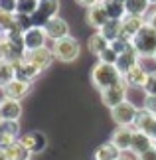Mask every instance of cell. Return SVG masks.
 I'll list each match as a JSON object with an SVG mask.
<instances>
[{
  "mask_svg": "<svg viewBox=\"0 0 156 160\" xmlns=\"http://www.w3.org/2000/svg\"><path fill=\"white\" fill-rule=\"evenodd\" d=\"M133 132L134 127H118L117 131L111 137V142H113L118 150H130V144H133Z\"/></svg>",
  "mask_w": 156,
  "mask_h": 160,
  "instance_id": "obj_16",
  "label": "cell"
},
{
  "mask_svg": "<svg viewBox=\"0 0 156 160\" xmlns=\"http://www.w3.org/2000/svg\"><path fill=\"white\" fill-rule=\"evenodd\" d=\"M134 128L146 132L148 137H152L154 142H156V115L154 113L146 111L144 107L138 109V115H136V121H134Z\"/></svg>",
  "mask_w": 156,
  "mask_h": 160,
  "instance_id": "obj_9",
  "label": "cell"
},
{
  "mask_svg": "<svg viewBox=\"0 0 156 160\" xmlns=\"http://www.w3.org/2000/svg\"><path fill=\"white\" fill-rule=\"evenodd\" d=\"M0 160H8V158H6V154H4L2 150H0Z\"/></svg>",
  "mask_w": 156,
  "mask_h": 160,
  "instance_id": "obj_42",
  "label": "cell"
},
{
  "mask_svg": "<svg viewBox=\"0 0 156 160\" xmlns=\"http://www.w3.org/2000/svg\"><path fill=\"white\" fill-rule=\"evenodd\" d=\"M121 2H127V0H121Z\"/></svg>",
  "mask_w": 156,
  "mask_h": 160,
  "instance_id": "obj_45",
  "label": "cell"
},
{
  "mask_svg": "<svg viewBox=\"0 0 156 160\" xmlns=\"http://www.w3.org/2000/svg\"><path fill=\"white\" fill-rule=\"evenodd\" d=\"M109 46H111V42L105 38V36L99 32V30H97L93 36H89V40H87V50H89L93 55H99L101 52L107 50Z\"/></svg>",
  "mask_w": 156,
  "mask_h": 160,
  "instance_id": "obj_22",
  "label": "cell"
},
{
  "mask_svg": "<svg viewBox=\"0 0 156 160\" xmlns=\"http://www.w3.org/2000/svg\"><path fill=\"white\" fill-rule=\"evenodd\" d=\"M123 79L128 87H144V83L148 79V71H144V67H140L138 63V65L130 67L127 73H123Z\"/></svg>",
  "mask_w": 156,
  "mask_h": 160,
  "instance_id": "obj_18",
  "label": "cell"
},
{
  "mask_svg": "<svg viewBox=\"0 0 156 160\" xmlns=\"http://www.w3.org/2000/svg\"><path fill=\"white\" fill-rule=\"evenodd\" d=\"M2 152L6 154L8 160H30V154H32V152L22 144V140H16L14 144H10L8 148L2 150Z\"/></svg>",
  "mask_w": 156,
  "mask_h": 160,
  "instance_id": "obj_23",
  "label": "cell"
},
{
  "mask_svg": "<svg viewBox=\"0 0 156 160\" xmlns=\"http://www.w3.org/2000/svg\"><path fill=\"white\" fill-rule=\"evenodd\" d=\"M136 160H156V144L150 146L148 150H144L142 154H138V156H136Z\"/></svg>",
  "mask_w": 156,
  "mask_h": 160,
  "instance_id": "obj_38",
  "label": "cell"
},
{
  "mask_svg": "<svg viewBox=\"0 0 156 160\" xmlns=\"http://www.w3.org/2000/svg\"><path fill=\"white\" fill-rule=\"evenodd\" d=\"M154 144H156V142H154Z\"/></svg>",
  "mask_w": 156,
  "mask_h": 160,
  "instance_id": "obj_47",
  "label": "cell"
},
{
  "mask_svg": "<svg viewBox=\"0 0 156 160\" xmlns=\"http://www.w3.org/2000/svg\"><path fill=\"white\" fill-rule=\"evenodd\" d=\"M22 115V105L16 99H4L0 101V121H18Z\"/></svg>",
  "mask_w": 156,
  "mask_h": 160,
  "instance_id": "obj_17",
  "label": "cell"
},
{
  "mask_svg": "<svg viewBox=\"0 0 156 160\" xmlns=\"http://www.w3.org/2000/svg\"><path fill=\"white\" fill-rule=\"evenodd\" d=\"M152 59H154V61H156V53H154V58H152Z\"/></svg>",
  "mask_w": 156,
  "mask_h": 160,
  "instance_id": "obj_44",
  "label": "cell"
},
{
  "mask_svg": "<svg viewBox=\"0 0 156 160\" xmlns=\"http://www.w3.org/2000/svg\"><path fill=\"white\" fill-rule=\"evenodd\" d=\"M144 109L156 115V95H146L144 97Z\"/></svg>",
  "mask_w": 156,
  "mask_h": 160,
  "instance_id": "obj_37",
  "label": "cell"
},
{
  "mask_svg": "<svg viewBox=\"0 0 156 160\" xmlns=\"http://www.w3.org/2000/svg\"><path fill=\"white\" fill-rule=\"evenodd\" d=\"M109 20H111V18H109L107 10L103 8L101 2H97V4H93V6H89V8H87V24H89L91 28L101 30Z\"/></svg>",
  "mask_w": 156,
  "mask_h": 160,
  "instance_id": "obj_14",
  "label": "cell"
},
{
  "mask_svg": "<svg viewBox=\"0 0 156 160\" xmlns=\"http://www.w3.org/2000/svg\"><path fill=\"white\" fill-rule=\"evenodd\" d=\"M111 48H113L117 53H123V52H127V50L133 48V42H130V40H124V38H117V40L111 42Z\"/></svg>",
  "mask_w": 156,
  "mask_h": 160,
  "instance_id": "obj_32",
  "label": "cell"
},
{
  "mask_svg": "<svg viewBox=\"0 0 156 160\" xmlns=\"http://www.w3.org/2000/svg\"><path fill=\"white\" fill-rule=\"evenodd\" d=\"M123 150H118L113 142H105L95 150V160H118Z\"/></svg>",
  "mask_w": 156,
  "mask_h": 160,
  "instance_id": "obj_25",
  "label": "cell"
},
{
  "mask_svg": "<svg viewBox=\"0 0 156 160\" xmlns=\"http://www.w3.org/2000/svg\"><path fill=\"white\" fill-rule=\"evenodd\" d=\"M30 93V81H24V79H12V81L2 87V95L6 99H16V101H22L24 97Z\"/></svg>",
  "mask_w": 156,
  "mask_h": 160,
  "instance_id": "obj_12",
  "label": "cell"
},
{
  "mask_svg": "<svg viewBox=\"0 0 156 160\" xmlns=\"http://www.w3.org/2000/svg\"><path fill=\"white\" fill-rule=\"evenodd\" d=\"M12 79H16L14 63H12V61H6V59H0V89L6 87Z\"/></svg>",
  "mask_w": 156,
  "mask_h": 160,
  "instance_id": "obj_26",
  "label": "cell"
},
{
  "mask_svg": "<svg viewBox=\"0 0 156 160\" xmlns=\"http://www.w3.org/2000/svg\"><path fill=\"white\" fill-rule=\"evenodd\" d=\"M144 93L146 95H156V69L154 71H148V79L144 83Z\"/></svg>",
  "mask_w": 156,
  "mask_h": 160,
  "instance_id": "obj_33",
  "label": "cell"
},
{
  "mask_svg": "<svg viewBox=\"0 0 156 160\" xmlns=\"http://www.w3.org/2000/svg\"><path fill=\"white\" fill-rule=\"evenodd\" d=\"M38 2L40 0H18L16 2V14H28L32 16L38 10Z\"/></svg>",
  "mask_w": 156,
  "mask_h": 160,
  "instance_id": "obj_29",
  "label": "cell"
},
{
  "mask_svg": "<svg viewBox=\"0 0 156 160\" xmlns=\"http://www.w3.org/2000/svg\"><path fill=\"white\" fill-rule=\"evenodd\" d=\"M99 32H101L109 42L121 38V20H109L101 30H99Z\"/></svg>",
  "mask_w": 156,
  "mask_h": 160,
  "instance_id": "obj_27",
  "label": "cell"
},
{
  "mask_svg": "<svg viewBox=\"0 0 156 160\" xmlns=\"http://www.w3.org/2000/svg\"><path fill=\"white\" fill-rule=\"evenodd\" d=\"M146 24H148L150 28H154V30H156V6H154V8L146 14Z\"/></svg>",
  "mask_w": 156,
  "mask_h": 160,
  "instance_id": "obj_39",
  "label": "cell"
},
{
  "mask_svg": "<svg viewBox=\"0 0 156 160\" xmlns=\"http://www.w3.org/2000/svg\"><path fill=\"white\" fill-rule=\"evenodd\" d=\"M52 50H53L55 59L63 61V63H71V61H75L79 58L81 48H79V42L73 38V36H65V38L53 42Z\"/></svg>",
  "mask_w": 156,
  "mask_h": 160,
  "instance_id": "obj_3",
  "label": "cell"
},
{
  "mask_svg": "<svg viewBox=\"0 0 156 160\" xmlns=\"http://www.w3.org/2000/svg\"><path fill=\"white\" fill-rule=\"evenodd\" d=\"M136 115H138V109L130 101H123L121 105L111 109V117H113V121L118 127H134Z\"/></svg>",
  "mask_w": 156,
  "mask_h": 160,
  "instance_id": "obj_4",
  "label": "cell"
},
{
  "mask_svg": "<svg viewBox=\"0 0 156 160\" xmlns=\"http://www.w3.org/2000/svg\"><path fill=\"white\" fill-rule=\"evenodd\" d=\"M0 38H2V36H0Z\"/></svg>",
  "mask_w": 156,
  "mask_h": 160,
  "instance_id": "obj_46",
  "label": "cell"
},
{
  "mask_svg": "<svg viewBox=\"0 0 156 160\" xmlns=\"http://www.w3.org/2000/svg\"><path fill=\"white\" fill-rule=\"evenodd\" d=\"M103 4V8L107 10V14L111 20H123L127 16V8H124V2L121 0H99Z\"/></svg>",
  "mask_w": 156,
  "mask_h": 160,
  "instance_id": "obj_21",
  "label": "cell"
},
{
  "mask_svg": "<svg viewBox=\"0 0 156 160\" xmlns=\"http://www.w3.org/2000/svg\"><path fill=\"white\" fill-rule=\"evenodd\" d=\"M91 81L99 91H103V89L111 87V85L123 81V73L118 71V67L113 65V63L97 61V63L93 65V69H91Z\"/></svg>",
  "mask_w": 156,
  "mask_h": 160,
  "instance_id": "obj_1",
  "label": "cell"
},
{
  "mask_svg": "<svg viewBox=\"0 0 156 160\" xmlns=\"http://www.w3.org/2000/svg\"><path fill=\"white\" fill-rule=\"evenodd\" d=\"M138 59H140V55H138V52L134 50V46L130 48V50H127V52L118 53V59H117V67H118V71H121V73H127L130 67L138 65Z\"/></svg>",
  "mask_w": 156,
  "mask_h": 160,
  "instance_id": "obj_20",
  "label": "cell"
},
{
  "mask_svg": "<svg viewBox=\"0 0 156 160\" xmlns=\"http://www.w3.org/2000/svg\"><path fill=\"white\" fill-rule=\"evenodd\" d=\"M150 2L148 0H127L124 2V8H127V14H133V16H144L150 12Z\"/></svg>",
  "mask_w": 156,
  "mask_h": 160,
  "instance_id": "obj_24",
  "label": "cell"
},
{
  "mask_svg": "<svg viewBox=\"0 0 156 160\" xmlns=\"http://www.w3.org/2000/svg\"><path fill=\"white\" fill-rule=\"evenodd\" d=\"M16 26H18L16 24V14L0 10V36H4L6 32H10V30H14Z\"/></svg>",
  "mask_w": 156,
  "mask_h": 160,
  "instance_id": "obj_28",
  "label": "cell"
},
{
  "mask_svg": "<svg viewBox=\"0 0 156 160\" xmlns=\"http://www.w3.org/2000/svg\"><path fill=\"white\" fill-rule=\"evenodd\" d=\"M20 140H22V144L26 146V148L32 152V154H38V152H42V150L48 146V138H46V134L40 132V131H32V132L24 134Z\"/></svg>",
  "mask_w": 156,
  "mask_h": 160,
  "instance_id": "obj_15",
  "label": "cell"
},
{
  "mask_svg": "<svg viewBox=\"0 0 156 160\" xmlns=\"http://www.w3.org/2000/svg\"><path fill=\"white\" fill-rule=\"evenodd\" d=\"M0 132H2V134H10V137L18 138L20 125H18V121H0Z\"/></svg>",
  "mask_w": 156,
  "mask_h": 160,
  "instance_id": "obj_30",
  "label": "cell"
},
{
  "mask_svg": "<svg viewBox=\"0 0 156 160\" xmlns=\"http://www.w3.org/2000/svg\"><path fill=\"white\" fill-rule=\"evenodd\" d=\"M24 58H26L28 61H32L34 65H38L42 71H46L49 65H52V61L55 59L53 55V50H49L48 46L40 48V50H32V52H26L24 53Z\"/></svg>",
  "mask_w": 156,
  "mask_h": 160,
  "instance_id": "obj_10",
  "label": "cell"
},
{
  "mask_svg": "<svg viewBox=\"0 0 156 160\" xmlns=\"http://www.w3.org/2000/svg\"><path fill=\"white\" fill-rule=\"evenodd\" d=\"M43 30H46V34H48V38L49 40H61V38H65V36H69V24H67L61 16H55L52 18L46 26H43Z\"/></svg>",
  "mask_w": 156,
  "mask_h": 160,
  "instance_id": "obj_13",
  "label": "cell"
},
{
  "mask_svg": "<svg viewBox=\"0 0 156 160\" xmlns=\"http://www.w3.org/2000/svg\"><path fill=\"white\" fill-rule=\"evenodd\" d=\"M97 59L99 61H103V63H113V65H117V59H118V53L113 50V48H107V50H105V52H101V53H99L97 55Z\"/></svg>",
  "mask_w": 156,
  "mask_h": 160,
  "instance_id": "obj_31",
  "label": "cell"
},
{
  "mask_svg": "<svg viewBox=\"0 0 156 160\" xmlns=\"http://www.w3.org/2000/svg\"><path fill=\"white\" fill-rule=\"evenodd\" d=\"M133 46L138 52L140 58H154L156 53V30L148 24L142 26V30L133 38Z\"/></svg>",
  "mask_w": 156,
  "mask_h": 160,
  "instance_id": "obj_2",
  "label": "cell"
},
{
  "mask_svg": "<svg viewBox=\"0 0 156 160\" xmlns=\"http://www.w3.org/2000/svg\"><path fill=\"white\" fill-rule=\"evenodd\" d=\"M16 24H18V28H20L22 32H26V30H30L34 26L32 16H28V14H16Z\"/></svg>",
  "mask_w": 156,
  "mask_h": 160,
  "instance_id": "obj_34",
  "label": "cell"
},
{
  "mask_svg": "<svg viewBox=\"0 0 156 160\" xmlns=\"http://www.w3.org/2000/svg\"><path fill=\"white\" fill-rule=\"evenodd\" d=\"M150 146H154V138H152V137H148L146 132L138 131V128H134V132H133V144H130V150H133L134 154L138 156V154H142L144 150H148Z\"/></svg>",
  "mask_w": 156,
  "mask_h": 160,
  "instance_id": "obj_19",
  "label": "cell"
},
{
  "mask_svg": "<svg viewBox=\"0 0 156 160\" xmlns=\"http://www.w3.org/2000/svg\"><path fill=\"white\" fill-rule=\"evenodd\" d=\"M16 2L18 0H0V10L10 12V14H16Z\"/></svg>",
  "mask_w": 156,
  "mask_h": 160,
  "instance_id": "obj_35",
  "label": "cell"
},
{
  "mask_svg": "<svg viewBox=\"0 0 156 160\" xmlns=\"http://www.w3.org/2000/svg\"><path fill=\"white\" fill-rule=\"evenodd\" d=\"M148 2H150L152 6H156V0H148Z\"/></svg>",
  "mask_w": 156,
  "mask_h": 160,
  "instance_id": "obj_43",
  "label": "cell"
},
{
  "mask_svg": "<svg viewBox=\"0 0 156 160\" xmlns=\"http://www.w3.org/2000/svg\"><path fill=\"white\" fill-rule=\"evenodd\" d=\"M118 160H134V158H133V156H128V154H124V152H123V154L118 156Z\"/></svg>",
  "mask_w": 156,
  "mask_h": 160,
  "instance_id": "obj_41",
  "label": "cell"
},
{
  "mask_svg": "<svg viewBox=\"0 0 156 160\" xmlns=\"http://www.w3.org/2000/svg\"><path fill=\"white\" fill-rule=\"evenodd\" d=\"M12 63H14V69H16V77L18 79H24V81H30V83H32L34 79L40 77V73H42L40 67L34 65L32 61H28L26 58H20V59L12 61Z\"/></svg>",
  "mask_w": 156,
  "mask_h": 160,
  "instance_id": "obj_11",
  "label": "cell"
},
{
  "mask_svg": "<svg viewBox=\"0 0 156 160\" xmlns=\"http://www.w3.org/2000/svg\"><path fill=\"white\" fill-rule=\"evenodd\" d=\"M127 89H128V85L124 83V79L118 81V83H115V85H111V87H107V89H103L101 91L103 105H107L109 109L121 105L123 101H127Z\"/></svg>",
  "mask_w": 156,
  "mask_h": 160,
  "instance_id": "obj_6",
  "label": "cell"
},
{
  "mask_svg": "<svg viewBox=\"0 0 156 160\" xmlns=\"http://www.w3.org/2000/svg\"><path fill=\"white\" fill-rule=\"evenodd\" d=\"M77 2H79L81 6H87V8H89V6H93V4H97L99 0H77Z\"/></svg>",
  "mask_w": 156,
  "mask_h": 160,
  "instance_id": "obj_40",
  "label": "cell"
},
{
  "mask_svg": "<svg viewBox=\"0 0 156 160\" xmlns=\"http://www.w3.org/2000/svg\"><path fill=\"white\" fill-rule=\"evenodd\" d=\"M18 138H14V137H10V134H2L0 132V150H6L10 144H14Z\"/></svg>",
  "mask_w": 156,
  "mask_h": 160,
  "instance_id": "obj_36",
  "label": "cell"
},
{
  "mask_svg": "<svg viewBox=\"0 0 156 160\" xmlns=\"http://www.w3.org/2000/svg\"><path fill=\"white\" fill-rule=\"evenodd\" d=\"M48 34L43 26H32L30 30L24 32V46H26V52H32V50H40V48L46 46L48 42Z\"/></svg>",
  "mask_w": 156,
  "mask_h": 160,
  "instance_id": "obj_8",
  "label": "cell"
},
{
  "mask_svg": "<svg viewBox=\"0 0 156 160\" xmlns=\"http://www.w3.org/2000/svg\"><path fill=\"white\" fill-rule=\"evenodd\" d=\"M58 12H59V0H40L38 10L32 14L34 26H46L52 18L59 16Z\"/></svg>",
  "mask_w": 156,
  "mask_h": 160,
  "instance_id": "obj_5",
  "label": "cell"
},
{
  "mask_svg": "<svg viewBox=\"0 0 156 160\" xmlns=\"http://www.w3.org/2000/svg\"><path fill=\"white\" fill-rule=\"evenodd\" d=\"M144 24H146V18H144V16L127 14V16L121 20V38L133 42V38L142 30V26H144Z\"/></svg>",
  "mask_w": 156,
  "mask_h": 160,
  "instance_id": "obj_7",
  "label": "cell"
}]
</instances>
